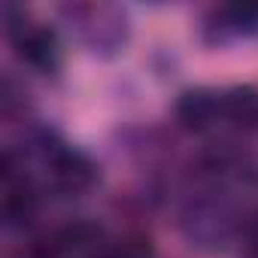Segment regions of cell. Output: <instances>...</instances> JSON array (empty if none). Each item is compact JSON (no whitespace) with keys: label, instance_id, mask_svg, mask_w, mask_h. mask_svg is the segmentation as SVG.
<instances>
[{"label":"cell","instance_id":"1","mask_svg":"<svg viewBox=\"0 0 258 258\" xmlns=\"http://www.w3.org/2000/svg\"><path fill=\"white\" fill-rule=\"evenodd\" d=\"M19 55L37 67V70H52L58 64V43H55V34L49 31H40V28H28L22 37H19Z\"/></svg>","mask_w":258,"mask_h":258}]
</instances>
